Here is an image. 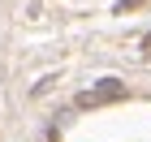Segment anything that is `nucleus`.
I'll return each mask as SVG.
<instances>
[{
  "instance_id": "obj_1",
  "label": "nucleus",
  "mask_w": 151,
  "mask_h": 142,
  "mask_svg": "<svg viewBox=\"0 0 151 142\" xmlns=\"http://www.w3.org/2000/svg\"><path fill=\"white\" fill-rule=\"evenodd\" d=\"M121 95H125L121 82H104V86H95V91H82L78 103H82V108H95V103H108V99H121Z\"/></svg>"
}]
</instances>
